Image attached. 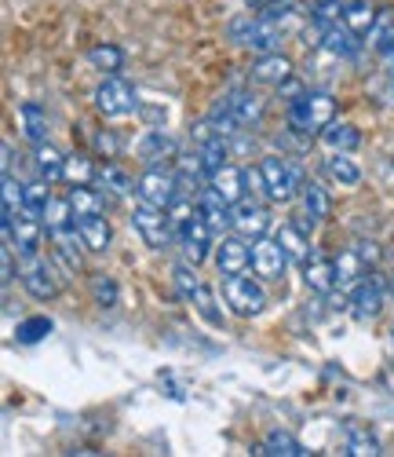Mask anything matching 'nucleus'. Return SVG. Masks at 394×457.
Wrapping results in <instances>:
<instances>
[{"mask_svg":"<svg viewBox=\"0 0 394 457\" xmlns=\"http://www.w3.org/2000/svg\"><path fill=\"white\" fill-rule=\"evenodd\" d=\"M332 113H336V99L329 92L310 88L289 99V125L292 132H303V136H322L332 125Z\"/></svg>","mask_w":394,"mask_h":457,"instance_id":"f257e3e1","label":"nucleus"},{"mask_svg":"<svg viewBox=\"0 0 394 457\" xmlns=\"http://www.w3.org/2000/svg\"><path fill=\"white\" fill-rule=\"evenodd\" d=\"M249 179L263 190V195L270 198V202H292L296 195H300V187H303V179H300V172L285 162V158H263L259 162V169L256 172H249Z\"/></svg>","mask_w":394,"mask_h":457,"instance_id":"f03ea898","label":"nucleus"},{"mask_svg":"<svg viewBox=\"0 0 394 457\" xmlns=\"http://www.w3.org/2000/svg\"><path fill=\"white\" fill-rule=\"evenodd\" d=\"M230 41L234 45H242V48H252V52H259V55H267V52H278L282 48V37H285V29L274 22V19H267V15H238L230 22Z\"/></svg>","mask_w":394,"mask_h":457,"instance_id":"7ed1b4c3","label":"nucleus"},{"mask_svg":"<svg viewBox=\"0 0 394 457\" xmlns=\"http://www.w3.org/2000/svg\"><path fill=\"white\" fill-rule=\"evenodd\" d=\"M132 227L139 231V238L150 245V249H168L172 238H176V227H172V216L168 209H157L150 202H139L132 209Z\"/></svg>","mask_w":394,"mask_h":457,"instance_id":"20e7f679","label":"nucleus"},{"mask_svg":"<svg viewBox=\"0 0 394 457\" xmlns=\"http://www.w3.org/2000/svg\"><path fill=\"white\" fill-rule=\"evenodd\" d=\"M223 296H226V303H230V312L242 315V319H252V315H259V312L267 308L263 286H259L256 278H249V275H230V278H223Z\"/></svg>","mask_w":394,"mask_h":457,"instance_id":"39448f33","label":"nucleus"},{"mask_svg":"<svg viewBox=\"0 0 394 457\" xmlns=\"http://www.w3.org/2000/svg\"><path fill=\"white\" fill-rule=\"evenodd\" d=\"M45 235V216H37L29 209H19L12 216H4V242L12 249H19L22 256H33Z\"/></svg>","mask_w":394,"mask_h":457,"instance_id":"423d86ee","label":"nucleus"},{"mask_svg":"<svg viewBox=\"0 0 394 457\" xmlns=\"http://www.w3.org/2000/svg\"><path fill=\"white\" fill-rule=\"evenodd\" d=\"M95 106L103 118H125V113L139 110V99H135V88L117 78V73H106V81L95 88Z\"/></svg>","mask_w":394,"mask_h":457,"instance_id":"0eeeda50","label":"nucleus"},{"mask_svg":"<svg viewBox=\"0 0 394 457\" xmlns=\"http://www.w3.org/2000/svg\"><path fill=\"white\" fill-rule=\"evenodd\" d=\"M212 227H209V220H205V212L197 209L186 223H179L176 227V238H179V249H183V260H190V263H201L209 253H212Z\"/></svg>","mask_w":394,"mask_h":457,"instance_id":"6e6552de","label":"nucleus"},{"mask_svg":"<svg viewBox=\"0 0 394 457\" xmlns=\"http://www.w3.org/2000/svg\"><path fill=\"white\" fill-rule=\"evenodd\" d=\"M135 195H139V202H150V205H157V209H168V205L179 198V183H176V176L165 172V169H146V172L135 179Z\"/></svg>","mask_w":394,"mask_h":457,"instance_id":"1a4fd4ad","label":"nucleus"},{"mask_svg":"<svg viewBox=\"0 0 394 457\" xmlns=\"http://www.w3.org/2000/svg\"><path fill=\"white\" fill-rule=\"evenodd\" d=\"M285 263H289V253L282 249L278 238H256V245H252V271L263 282H278L285 275Z\"/></svg>","mask_w":394,"mask_h":457,"instance_id":"9d476101","label":"nucleus"},{"mask_svg":"<svg viewBox=\"0 0 394 457\" xmlns=\"http://www.w3.org/2000/svg\"><path fill=\"white\" fill-rule=\"evenodd\" d=\"M22 286L29 289V296H37V300H55L59 296V282H55V275H52V263L48 260H41V256H22Z\"/></svg>","mask_w":394,"mask_h":457,"instance_id":"9b49d317","label":"nucleus"},{"mask_svg":"<svg viewBox=\"0 0 394 457\" xmlns=\"http://www.w3.org/2000/svg\"><path fill=\"white\" fill-rule=\"evenodd\" d=\"M380 312H383V282L369 275L350 289V315L358 322H373Z\"/></svg>","mask_w":394,"mask_h":457,"instance_id":"f8f14e48","label":"nucleus"},{"mask_svg":"<svg viewBox=\"0 0 394 457\" xmlns=\"http://www.w3.org/2000/svg\"><path fill=\"white\" fill-rule=\"evenodd\" d=\"M249 78H252V85L282 88V85L292 81V62H289V55H282V52H267V55H259V59L252 62Z\"/></svg>","mask_w":394,"mask_h":457,"instance_id":"ddd939ff","label":"nucleus"},{"mask_svg":"<svg viewBox=\"0 0 394 457\" xmlns=\"http://www.w3.org/2000/svg\"><path fill=\"white\" fill-rule=\"evenodd\" d=\"M216 268H219L223 278L245 275V271L252 268V249L245 245L242 235H238V238H223V242L216 245Z\"/></svg>","mask_w":394,"mask_h":457,"instance_id":"4468645a","label":"nucleus"},{"mask_svg":"<svg viewBox=\"0 0 394 457\" xmlns=\"http://www.w3.org/2000/svg\"><path fill=\"white\" fill-rule=\"evenodd\" d=\"M234 231H238L242 238H267L270 231V212L249 198L234 202Z\"/></svg>","mask_w":394,"mask_h":457,"instance_id":"2eb2a0df","label":"nucleus"},{"mask_svg":"<svg viewBox=\"0 0 394 457\" xmlns=\"http://www.w3.org/2000/svg\"><path fill=\"white\" fill-rule=\"evenodd\" d=\"M318 48H322L325 55H332V59H354V55H358V48H362V37L354 33L347 22H336V26L322 29Z\"/></svg>","mask_w":394,"mask_h":457,"instance_id":"dca6fc26","label":"nucleus"},{"mask_svg":"<svg viewBox=\"0 0 394 457\" xmlns=\"http://www.w3.org/2000/svg\"><path fill=\"white\" fill-rule=\"evenodd\" d=\"M139 158H143L146 169H161L165 162H179V146H176V139L168 132H157L153 129L139 143Z\"/></svg>","mask_w":394,"mask_h":457,"instance_id":"f3484780","label":"nucleus"},{"mask_svg":"<svg viewBox=\"0 0 394 457\" xmlns=\"http://www.w3.org/2000/svg\"><path fill=\"white\" fill-rule=\"evenodd\" d=\"M197 209L205 212V220H209V227H212L216 235H223L226 227H234V205L219 195V190H216L212 183L201 190V195H197Z\"/></svg>","mask_w":394,"mask_h":457,"instance_id":"a211bd4d","label":"nucleus"},{"mask_svg":"<svg viewBox=\"0 0 394 457\" xmlns=\"http://www.w3.org/2000/svg\"><path fill=\"white\" fill-rule=\"evenodd\" d=\"M73 223H77V235H81V245H88L92 253H106V249H110L113 231H110V223H106V216H103V212L77 216Z\"/></svg>","mask_w":394,"mask_h":457,"instance_id":"6ab92c4d","label":"nucleus"},{"mask_svg":"<svg viewBox=\"0 0 394 457\" xmlns=\"http://www.w3.org/2000/svg\"><path fill=\"white\" fill-rule=\"evenodd\" d=\"M303 282H307V289L329 296V293L336 289V260L310 256V260L303 263Z\"/></svg>","mask_w":394,"mask_h":457,"instance_id":"aec40b11","label":"nucleus"},{"mask_svg":"<svg viewBox=\"0 0 394 457\" xmlns=\"http://www.w3.org/2000/svg\"><path fill=\"white\" fill-rule=\"evenodd\" d=\"M365 278V256L358 249H343L336 256V286L340 289H354Z\"/></svg>","mask_w":394,"mask_h":457,"instance_id":"412c9836","label":"nucleus"},{"mask_svg":"<svg viewBox=\"0 0 394 457\" xmlns=\"http://www.w3.org/2000/svg\"><path fill=\"white\" fill-rule=\"evenodd\" d=\"M77 238H81V235H77V223L66 227V231H55V235H52V242H55V260L62 263L70 275L81 271V249H77Z\"/></svg>","mask_w":394,"mask_h":457,"instance_id":"4be33fe9","label":"nucleus"},{"mask_svg":"<svg viewBox=\"0 0 394 457\" xmlns=\"http://www.w3.org/2000/svg\"><path fill=\"white\" fill-rule=\"evenodd\" d=\"M245 179H249V176H245L242 169H234V165H223L219 172H212V176H209V183L219 190V195H223L230 205L245 198Z\"/></svg>","mask_w":394,"mask_h":457,"instance_id":"5701e85b","label":"nucleus"},{"mask_svg":"<svg viewBox=\"0 0 394 457\" xmlns=\"http://www.w3.org/2000/svg\"><path fill=\"white\" fill-rule=\"evenodd\" d=\"M33 165H37V172H41L48 183L62 179V172H66V158L59 154V150L48 139L45 143H33Z\"/></svg>","mask_w":394,"mask_h":457,"instance_id":"b1692460","label":"nucleus"},{"mask_svg":"<svg viewBox=\"0 0 394 457\" xmlns=\"http://www.w3.org/2000/svg\"><path fill=\"white\" fill-rule=\"evenodd\" d=\"M19 129L29 143H45L48 136V118H45V110L37 106V103H22L19 106Z\"/></svg>","mask_w":394,"mask_h":457,"instance_id":"393cba45","label":"nucleus"},{"mask_svg":"<svg viewBox=\"0 0 394 457\" xmlns=\"http://www.w3.org/2000/svg\"><path fill=\"white\" fill-rule=\"evenodd\" d=\"M226 99H230V110H234V118H238L242 129L259 125V118H263V99H256L252 92H234V96H226Z\"/></svg>","mask_w":394,"mask_h":457,"instance_id":"a878e982","label":"nucleus"},{"mask_svg":"<svg viewBox=\"0 0 394 457\" xmlns=\"http://www.w3.org/2000/svg\"><path fill=\"white\" fill-rule=\"evenodd\" d=\"M300 195H303V212L314 220V223H322V220H329V212H332V202H329V195H325V187H318V183H303L300 187Z\"/></svg>","mask_w":394,"mask_h":457,"instance_id":"bb28decb","label":"nucleus"},{"mask_svg":"<svg viewBox=\"0 0 394 457\" xmlns=\"http://www.w3.org/2000/svg\"><path fill=\"white\" fill-rule=\"evenodd\" d=\"M256 453H274V457H307L310 450L296 439V436H289V432H270L267 436V443L263 446H256Z\"/></svg>","mask_w":394,"mask_h":457,"instance_id":"cd10ccee","label":"nucleus"},{"mask_svg":"<svg viewBox=\"0 0 394 457\" xmlns=\"http://www.w3.org/2000/svg\"><path fill=\"white\" fill-rule=\"evenodd\" d=\"M343 22L358 37H369V29L376 26V8L369 4V0H350V4L343 8Z\"/></svg>","mask_w":394,"mask_h":457,"instance_id":"c85d7f7f","label":"nucleus"},{"mask_svg":"<svg viewBox=\"0 0 394 457\" xmlns=\"http://www.w3.org/2000/svg\"><path fill=\"white\" fill-rule=\"evenodd\" d=\"M70 205H73V216H92V212H103V195L92 183H73Z\"/></svg>","mask_w":394,"mask_h":457,"instance_id":"c756f323","label":"nucleus"},{"mask_svg":"<svg viewBox=\"0 0 394 457\" xmlns=\"http://www.w3.org/2000/svg\"><path fill=\"white\" fill-rule=\"evenodd\" d=\"M343 8H347L343 0H310V26L318 29V37H322V29L343 22Z\"/></svg>","mask_w":394,"mask_h":457,"instance_id":"7c9ffc66","label":"nucleus"},{"mask_svg":"<svg viewBox=\"0 0 394 457\" xmlns=\"http://www.w3.org/2000/svg\"><path fill=\"white\" fill-rule=\"evenodd\" d=\"M322 143L332 150V154H347V150H354V146L362 143V132L354 129V125H336V121H332V125L322 132Z\"/></svg>","mask_w":394,"mask_h":457,"instance_id":"2f4dec72","label":"nucleus"},{"mask_svg":"<svg viewBox=\"0 0 394 457\" xmlns=\"http://www.w3.org/2000/svg\"><path fill=\"white\" fill-rule=\"evenodd\" d=\"M52 183L41 176V179H29V183H22V209H29V212H37V216H45V209H48V202H52V190H48Z\"/></svg>","mask_w":394,"mask_h":457,"instance_id":"473e14b6","label":"nucleus"},{"mask_svg":"<svg viewBox=\"0 0 394 457\" xmlns=\"http://www.w3.org/2000/svg\"><path fill=\"white\" fill-rule=\"evenodd\" d=\"M325 172H329V179H336L340 187H358V183H362V169L354 165L347 154L325 158Z\"/></svg>","mask_w":394,"mask_h":457,"instance_id":"72a5a7b5","label":"nucleus"},{"mask_svg":"<svg viewBox=\"0 0 394 457\" xmlns=\"http://www.w3.org/2000/svg\"><path fill=\"white\" fill-rule=\"evenodd\" d=\"M197 154H201V165H205V172H209V176H212V172H219V169L226 165V158H230L226 136H212L209 143L197 146Z\"/></svg>","mask_w":394,"mask_h":457,"instance_id":"f704fd0d","label":"nucleus"},{"mask_svg":"<svg viewBox=\"0 0 394 457\" xmlns=\"http://www.w3.org/2000/svg\"><path fill=\"white\" fill-rule=\"evenodd\" d=\"M274 238L282 242V249L289 253V260H300V263H307V260H310V249H307V238H303L300 227L285 223V227H278V235H274Z\"/></svg>","mask_w":394,"mask_h":457,"instance_id":"c9c22d12","label":"nucleus"},{"mask_svg":"<svg viewBox=\"0 0 394 457\" xmlns=\"http://www.w3.org/2000/svg\"><path fill=\"white\" fill-rule=\"evenodd\" d=\"M99 183L110 190L113 198H128L132 190H135V183H132V176L125 172V169H117V165H103L99 169Z\"/></svg>","mask_w":394,"mask_h":457,"instance_id":"e433bc0d","label":"nucleus"},{"mask_svg":"<svg viewBox=\"0 0 394 457\" xmlns=\"http://www.w3.org/2000/svg\"><path fill=\"white\" fill-rule=\"evenodd\" d=\"M52 329H55V322H52L48 315H33V319H22V322H19L15 337H19V345H41V340H45Z\"/></svg>","mask_w":394,"mask_h":457,"instance_id":"4c0bfd02","label":"nucleus"},{"mask_svg":"<svg viewBox=\"0 0 394 457\" xmlns=\"http://www.w3.org/2000/svg\"><path fill=\"white\" fill-rule=\"evenodd\" d=\"M347 453H354V457H376V453H383V450H380L376 436H369V432L358 428V425H350V428H347Z\"/></svg>","mask_w":394,"mask_h":457,"instance_id":"58836bf2","label":"nucleus"},{"mask_svg":"<svg viewBox=\"0 0 394 457\" xmlns=\"http://www.w3.org/2000/svg\"><path fill=\"white\" fill-rule=\"evenodd\" d=\"M190 300H193V308H197V315H201V319H205L209 326H216V329L223 326V312L216 308V296H212V289H209V286H197Z\"/></svg>","mask_w":394,"mask_h":457,"instance_id":"ea45409f","label":"nucleus"},{"mask_svg":"<svg viewBox=\"0 0 394 457\" xmlns=\"http://www.w3.org/2000/svg\"><path fill=\"white\" fill-rule=\"evenodd\" d=\"M88 62L95 70H103V73H117V70H121V62H125V52L117 48V45H95L88 52Z\"/></svg>","mask_w":394,"mask_h":457,"instance_id":"a19ab883","label":"nucleus"},{"mask_svg":"<svg viewBox=\"0 0 394 457\" xmlns=\"http://www.w3.org/2000/svg\"><path fill=\"white\" fill-rule=\"evenodd\" d=\"M73 220H77V216H73L70 198H66V202H59V198H52V202H48V209H45V227H48V235L66 231V227H70Z\"/></svg>","mask_w":394,"mask_h":457,"instance_id":"79ce46f5","label":"nucleus"},{"mask_svg":"<svg viewBox=\"0 0 394 457\" xmlns=\"http://www.w3.org/2000/svg\"><path fill=\"white\" fill-rule=\"evenodd\" d=\"M92 296L99 308H117V303H121V286L110 275H92Z\"/></svg>","mask_w":394,"mask_h":457,"instance_id":"37998d69","label":"nucleus"},{"mask_svg":"<svg viewBox=\"0 0 394 457\" xmlns=\"http://www.w3.org/2000/svg\"><path fill=\"white\" fill-rule=\"evenodd\" d=\"M62 179H70V183H92V179H99V172H95V165H92L88 158L73 154V158H66V172H62Z\"/></svg>","mask_w":394,"mask_h":457,"instance_id":"c03bdc74","label":"nucleus"},{"mask_svg":"<svg viewBox=\"0 0 394 457\" xmlns=\"http://www.w3.org/2000/svg\"><path fill=\"white\" fill-rule=\"evenodd\" d=\"M369 41H373V48H376L380 55H387V52L394 48V22H390V15H380V19H376V26L369 29Z\"/></svg>","mask_w":394,"mask_h":457,"instance_id":"a18cd8bd","label":"nucleus"},{"mask_svg":"<svg viewBox=\"0 0 394 457\" xmlns=\"http://www.w3.org/2000/svg\"><path fill=\"white\" fill-rule=\"evenodd\" d=\"M0 195H4V216L22 209V183L12 172H4V179H0Z\"/></svg>","mask_w":394,"mask_h":457,"instance_id":"49530a36","label":"nucleus"},{"mask_svg":"<svg viewBox=\"0 0 394 457\" xmlns=\"http://www.w3.org/2000/svg\"><path fill=\"white\" fill-rule=\"evenodd\" d=\"M193 268H197V263H190V260H183V263H176V289L183 293V296H193V289L197 286H201V282H197V275H193Z\"/></svg>","mask_w":394,"mask_h":457,"instance_id":"de8ad7c7","label":"nucleus"},{"mask_svg":"<svg viewBox=\"0 0 394 457\" xmlns=\"http://www.w3.org/2000/svg\"><path fill=\"white\" fill-rule=\"evenodd\" d=\"M95 150H99V154H106V158H117V154H121V143H117L113 132H99L95 136Z\"/></svg>","mask_w":394,"mask_h":457,"instance_id":"09e8293b","label":"nucleus"},{"mask_svg":"<svg viewBox=\"0 0 394 457\" xmlns=\"http://www.w3.org/2000/svg\"><path fill=\"white\" fill-rule=\"evenodd\" d=\"M0 278H4V286H12V278H15V260H12V245L4 242V253H0Z\"/></svg>","mask_w":394,"mask_h":457,"instance_id":"8fccbe9b","label":"nucleus"},{"mask_svg":"<svg viewBox=\"0 0 394 457\" xmlns=\"http://www.w3.org/2000/svg\"><path fill=\"white\" fill-rule=\"evenodd\" d=\"M354 249H358V253L365 256V263H376V260H380V249H376V242H358Z\"/></svg>","mask_w":394,"mask_h":457,"instance_id":"3c124183","label":"nucleus"},{"mask_svg":"<svg viewBox=\"0 0 394 457\" xmlns=\"http://www.w3.org/2000/svg\"><path fill=\"white\" fill-rule=\"evenodd\" d=\"M0 154H4V158H0V165H4V172H12V158H15L12 143H4V150H0Z\"/></svg>","mask_w":394,"mask_h":457,"instance_id":"603ef678","label":"nucleus"},{"mask_svg":"<svg viewBox=\"0 0 394 457\" xmlns=\"http://www.w3.org/2000/svg\"><path fill=\"white\" fill-rule=\"evenodd\" d=\"M249 4H252V8H267V4H270V0H249Z\"/></svg>","mask_w":394,"mask_h":457,"instance_id":"864d4df0","label":"nucleus"},{"mask_svg":"<svg viewBox=\"0 0 394 457\" xmlns=\"http://www.w3.org/2000/svg\"><path fill=\"white\" fill-rule=\"evenodd\" d=\"M390 296H394V275H390Z\"/></svg>","mask_w":394,"mask_h":457,"instance_id":"5fc2aeb1","label":"nucleus"},{"mask_svg":"<svg viewBox=\"0 0 394 457\" xmlns=\"http://www.w3.org/2000/svg\"><path fill=\"white\" fill-rule=\"evenodd\" d=\"M390 340H394V329H390Z\"/></svg>","mask_w":394,"mask_h":457,"instance_id":"6e6d98bb","label":"nucleus"},{"mask_svg":"<svg viewBox=\"0 0 394 457\" xmlns=\"http://www.w3.org/2000/svg\"><path fill=\"white\" fill-rule=\"evenodd\" d=\"M270 4H274V0H270Z\"/></svg>","mask_w":394,"mask_h":457,"instance_id":"4d7b16f0","label":"nucleus"}]
</instances>
